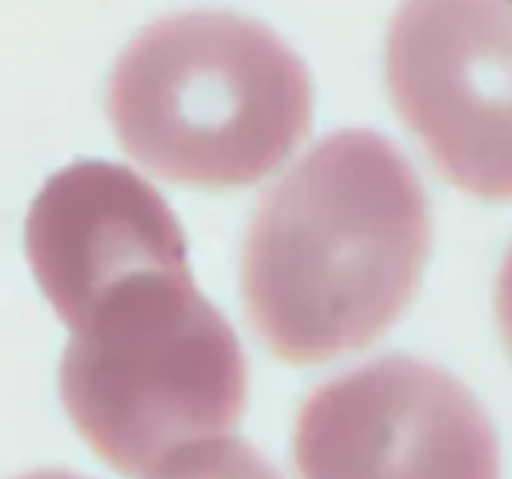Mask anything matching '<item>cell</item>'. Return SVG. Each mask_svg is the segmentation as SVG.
<instances>
[{
	"label": "cell",
	"mask_w": 512,
	"mask_h": 479,
	"mask_svg": "<svg viewBox=\"0 0 512 479\" xmlns=\"http://www.w3.org/2000/svg\"><path fill=\"white\" fill-rule=\"evenodd\" d=\"M431 211L410 162L374 131L326 136L262 195L241 298L272 357L326 364L379 339L413 303Z\"/></svg>",
	"instance_id": "cell-1"
},
{
	"label": "cell",
	"mask_w": 512,
	"mask_h": 479,
	"mask_svg": "<svg viewBox=\"0 0 512 479\" xmlns=\"http://www.w3.org/2000/svg\"><path fill=\"white\" fill-rule=\"evenodd\" d=\"M16 479H85L80 474H72V472H64V469H39V472H29V474H21Z\"/></svg>",
	"instance_id": "cell-8"
},
{
	"label": "cell",
	"mask_w": 512,
	"mask_h": 479,
	"mask_svg": "<svg viewBox=\"0 0 512 479\" xmlns=\"http://www.w3.org/2000/svg\"><path fill=\"white\" fill-rule=\"evenodd\" d=\"M108 116L121 147L162 180L236 190L303 144L313 88L300 57L259 21L180 13L123 49Z\"/></svg>",
	"instance_id": "cell-3"
},
{
	"label": "cell",
	"mask_w": 512,
	"mask_h": 479,
	"mask_svg": "<svg viewBox=\"0 0 512 479\" xmlns=\"http://www.w3.org/2000/svg\"><path fill=\"white\" fill-rule=\"evenodd\" d=\"M149 479H282L277 469L241 439L195 441L167 456Z\"/></svg>",
	"instance_id": "cell-6"
},
{
	"label": "cell",
	"mask_w": 512,
	"mask_h": 479,
	"mask_svg": "<svg viewBox=\"0 0 512 479\" xmlns=\"http://www.w3.org/2000/svg\"><path fill=\"white\" fill-rule=\"evenodd\" d=\"M495 310H497V323H500L502 339H505L507 349H510L512 354V246H510V252H507L505 262H502L500 277H497Z\"/></svg>",
	"instance_id": "cell-7"
},
{
	"label": "cell",
	"mask_w": 512,
	"mask_h": 479,
	"mask_svg": "<svg viewBox=\"0 0 512 479\" xmlns=\"http://www.w3.org/2000/svg\"><path fill=\"white\" fill-rule=\"evenodd\" d=\"M300 479H500V441L454 374L384 357L315 387L292 433Z\"/></svg>",
	"instance_id": "cell-5"
},
{
	"label": "cell",
	"mask_w": 512,
	"mask_h": 479,
	"mask_svg": "<svg viewBox=\"0 0 512 479\" xmlns=\"http://www.w3.org/2000/svg\"><path fill=\"white\" fill-rule=\"evenodd\" d=\"M72 331L59 395L77 433L123 477L154 472L246 410L239 339L192 282L187 244L95 277L57 313Z\"/></svg>",
	"instance_id": "cell-2"
},
{
	"label": "cell",
	"mask_w": 512,
	"mask_h": 479,
	"mask_svg": "<svg viewBox=\"0 0 512 479\" xmlns=\"http://www.w3.org/2000/svg\"><path fill=\"white\" fill-rule=\"evenodd\" d=\"M384 77L443 180L489 203L512 200V0H405Z\"/></svg>",
	"instance_id": "cell-4"
}]
</instances>
